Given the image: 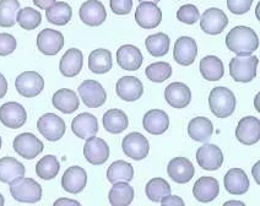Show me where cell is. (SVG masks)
<instances>
[{
    "label": "cell",
    "instance_id": "obj_1",
    "mask_svg": "<svg viewBox=\"0 0 260 206\" xmlns=\"http://www.w3.org/2000/svg\"><path fill=\"white\" fill-rule=\"evenodd\" d=\"M226 46L237 55H252L259 47L258 35L247 26H236L227 35Z\"/></svg>",
    "mask_w": 260,
    "mask_h": 206
},
{
    "label": "cell",
    "instance_id": "obj_2",
    "mask_svg": "<svg viewBox=\"0 0 260 206\" xmlns=\"http://www.w3.org/2000/svg\"><path fill=\"white\" fill-rule=\"evenodd\" d=\"M235 93L230 88L218 86L212 88L209 96V106L212 114L217 118H229L236 110Z\"/></svg>",
    "mask_w": 260,
    "mask_h": 206
},
{
    "label": "cell",
    "instance_id": "obj_3",
    "mask_svg": "<svg viewBox=\"0 0 260 206\" xmlns=\"http://www.w3.org/2000/svg\"><path fill=\"white\" fill-rule=\"evenodd\" d=\"M258 63L254 55H237L230 61V75L237 82H250L256 76Z\"/></svg>",
    "mask_w": 260,
    "mask_h": 206
},
{
    "label": "cell",
    "instance_id": "obj_4",
    "mask_svg": "<svg viewBox=\"0 0 260 206\" xmlns=\"http://www.w3.org/2000/svg\"><path fill=\"white\" fill-rule=\"evenodd\" d=\"M11 196L20 202L35 204L42 199V187L32 178H21L10 183Z\"/></svg>",
    "mask_w": 260,
    "mask_h": 206
},
{
    "label": "cell",
    "instance_id": "obj_5",
    "mask_svg": "<svg viewBox=\"0 0 260 206\" xmlns=\"http://www.w3.org/2000/svg\"><path fill=\"white\" fill-rule=\"evenodd\" d=\"M37 129L48 141H58L65 134V122L54 113L44 114L37 120Z\"/></svg>",
    "mask_w": 260,
    "mask_h": 206
},
{
    "label": "cell",
    "instance_id": "obj_6",
    "mask_svg": "<svg viewBox=\"0 0 260 206\" xmlns=\"http://www.w3.org/2000/svg\"><path fill=\"white\" fill-rule=\"evenodd\" d=\"M79 95L88 108H99L106 103L107 92L99 81L85 80L79 86Z\"/></svg>",
    "mask_w": 260,
    "mask_h": 206
},
{
    "label": "cell",
    "instance_id": "obj_7",
    "mask_svg": "<svg viewBox=\"0 0 260 206\" xmlns=\"http://www.w3.org/2000/svg\"><path fill=\"white\" fill-rule=\"evenodd\" d=\"M14 150L26 160H34L43 151V143L31 132H22L14 139Z\"/></svg>",
    "mask_w": 260,
    "mask_h": 206
},
{
    "label": "cell",
    "instance_id": "obj_8",
    "mask_svg": "<svg viewBox=\"0 0 260 206\" xmlns=\"http://www.w3.org/2000/svg\"><path fill=\"white\" fill-rule=\"evenodd\" d=\"M15 87L21 96L26 97V98H32V97H36L42 92L44 80L42 76L36 72H25L16 78Z\"/></svg>",
    "mask_w": 260,
    "mask_h": 206
},
{
    "label": "cell",
    "instance_id": "obj_9",
    "mask_svg": "<svg viewBox=\"0 0 260 206\" xmlns=\"http://www.w3.org/2000/svg\"><path fill=\"white\" fill-rule=\"evenodd\" d=\"M123 152L135 161H141L147 157L150 150L149 140L140 132H130L123 139Z\"/></svg>",
    "mask_w": 260,
    "mask_h": 206
},
{
    "label": "cell",
    "instance_id": "obj_10",
    "mask_svg": "<svg viewBox=\"0 0 260 206\" xmlns=\"http://www.w3.org/2000/svg\"><path fill=\"white\" fill-rule=\"evenodd\" d=\"M200 27L205 33L216 36L222 33L229 25V19L222 10L217 8H210L200 17Z\"/></svg>",
    "mask_w": 260,
    "mask_h": 206
},
{
    "label": "cell",
    "instance_id": "obj_11",
    "mask_svg": "<svg viewBox=\"0 0 260 206\" xmlns=\"http://www.w3.org/2000/svg\"><path fill=\"white\" fill-rule=\"evenodd\" d=\"M236 138L244 145H254L260 140V120L259 118L249 116L242 118L236 128Z\"/></svg>",
    "mask_w": 260,
    "mask_h": 206
},
{
    "label": "cell",
    "instance_id": "obj_12",
    "mask_svg": "<svg viewBox=\"0 0 260 206\" xmlns=\"http://www.w3.org/2000/svg\"><path fill=\"white\" fill-rule=\"evenodd\" d=\"M27 113L17 102H8L0 107V122L10 129H19L25 125Z\"/></svg>",
    "mask_w": 260,
    "mask_h": 206
},
{
    "label": "cell",
    "instance_id": "obj_13",
    "mask_svg": "<svg viewBox=\"0 0 260 206\" xmlns=\"http://www.w3.org/2000/svg\"><path fill=\"white\" fill-rule=\"evenodd\" d=\"M162 20V11L157 4L151 2L140 3L135 11V21L141 28L151 29L157 27Z\"/></svg>",
    "mask_w": 260,
    "mask_h": 206
},
{
    "label": "cell",
    "instance_id": "obj_14",
    "mask_svg": "<svg viewBox=\"0 0 260 206\" xmlns=\"http://www.w3.org/2000/svg\"><path fill=\"white\" fill-rule=\"evenodd\" d=\"M37 47L44 55H57L64 47V36L57 29L44 28L37 36Z\"/></svg>",
    "mask_w": 260,
    "mask_h": 206
},
{
    "label": "cell",
    "instance_id": "obj_15",
    "mask_svg": "<svg viewBox=\"0 0 260 206\" xmlns=\"http://www.w3.org/2000/svg\"><path fill=\"white\" fill-rule=\"evenodd\" d=\"M79 15L81 21L85 25L91 26V27L102 25L107 19V11H106L105 5L99 0H87V2H85L80 8Z\"/></svg>",
    "mask_w": 260,
    "mask_h": 206
},
{
    "label": "cell",
    "instance_id": "obj_16",
    "mask_svg": "<svg viewBox=\"0 0 260 206\" xmlns=\"http://www.w3.org/2000/svg\"><path fill=\"white\" fill-rule=\"evenodd\" d=\"M84 156L93 166H100V164L106 163L109 158L108 144L101 138H88L84 146Z\"/></svg>",
    "mask_w": 260,
    "mask_h": 206
},
{
    "label": "cell",
    "instance_id": "obj_17",
    "mask_svg": "<svg viewBox=\"0 0 260 206\" xmlns=\"http://www.w3.org/2000/svg\"><path fill=\"white\" fill-rule=\"evenodd\" d=\"M198 55V46L194 38L183 36L176 41L173 58L179 65L188 66L194 63Z\"/></svg>",
    "mask_w": 260,
    "mask_h": 206
},
{
    "label": "cell",
    "instance_id": "obj_18",
    "mask_svg": "<svg viewBox=\"0 0 260 206\" xmlns=\"http://www.w3.org/2000/svg\"><path fill=\"white\" fill-rule=\"evenodd\" d=\"M197 161L203 169L216 170L222 166L223 154L218 146L205 144L198 149Z\"/></svg>",
    "mask_w": 260,
    "mask_h": 206
},
{
    "label": "cell",
    "instance_id": "obj_19",
    "mask_svg": "<svg viewBox=\"0 0 260 206\" xmlns=\"http://www.w3.org/2000/svg\"><path fill=\"white\" fill-rule=\"evenodd\" d=\"M167 173L173 182L178 184H185L191 181L195 169L193 163L188 158L176 157L168 163Z\"/></svg>",
    "mask_w": 260,
    "mask_h": 206
},
{
    "label": "cell",
    "instance_id": "obj_20",
    "mask_svg": "<svg viewBox=\"0 0 260 206\" xmlns=\"http://www.w3.org/2000/svg\"><path fill=\"white\" fill-rule=\"evenodd\" d=\"M165 98L171 107L182 110L191 101V91L183 82H172L165 90Z\"/></svg>",
    "mask_w": 260,
    "mask_h": 206
},
{
    "label": "cell",
    "instance_id": "obj_21",
    "mask_svg": "<svg viewBox=\"0 0 260 206\" xmlns=\"http://www.w3.org/2000/svg\"><path fill=\"white\" fill-rule=\"evenodd\" d=\"M87 183L86 170L79 166L69 167L61 177V187L70 194H79L85 189Z\"/></svg>",
    "mask_w": 260,
    "mask_h": 206
},
{
    "label": "cell",
    "instance_id": "obj_22",
    "mask_svg": "<svg viewBox=\"0 0 260 206\" xmlns=\"http://www.w3.org/2000/svg\"><path fill=\"white\" fill-rule=\"evenodd\" d=\"M116 92L123 101L134 102L140 98L144 93L143 82L135 76H123L116 85Z\"/></svg>",
    "mask_w": 260,
    "mask_h": 206
},
{
    "label": "cell",
    "instance_id": "obj_23",
    "mask_svg": "<svg viewBox=\"0 0 260 206\" xmlns=\"http://www.w3.org/2000/svg\"><path fill=\"white\" fill-rule=\"evenodd\" d=\"M143 54L138 47L132 44L122 46L117 51V63L123 70L128 72H135L143 65Z\"/></svg>",
    "mask_w": 260,
    "mask_h": 206
},
{
    "label": "cell",
    "instance_id": "obj_24",
    "mask_svg": "<svg viewBox=\"0 0 260 206\" xmlns=\"http://www.w3.org/2000/svg\"><path fill=\"white\" fill-rule=\"evenodd\" d=\"M72 130L76 136L80 139H88V138L94 136L99 131V122L97 118L93 114L80 113L73 119L72 123Z\"/></svg>",
    "mask_w": 260,
    "mask_h": 206
},
{
    "label": "cell",
    "instance_id": "obj_25",
    "mask_svg": "<svg viewBox=\"0 0 260 206\" xmlns=\"http://www.w3.org/2000/svg\"><path fill=\"white\" fill-rule=\"evenodd\" d=\"M220 193V185L214 177H202L193 187V195L200 202H210L216 199Z\"/></svg>",
    "mask_w": 260,
    "mask_h": 206
},
{
    "label": "cell",
    "instance_id": "obj_26",
    "mask_svg": "<svg viewBox=\"0 0 260 206\" xmlns=\"http://www.w3.org/2000/svg\"><path fill=\"white\" fill-rule=\"evenodd\" d=\"M224 189L232 195H243L249 189V179L243 169L231 168L223 179Z\"/></svg>",
    "mask_w": 260,
    "mask_h": 206
},
{
    "label": "cell",
    "instance_id": "obj_27",
    "mask_svg": "<svg viewBox=\"0 0 260 206\" xmlns=\"http://www.w3.org/2000/svg\"><path fill=\"white\" fill-rule=\"evenodd\" d=\"M84 64V55L78 48H72L65 52L59 63V70L65 78H74L79 75Z\"/></svg>",
    "mask_w": 260,
    "mask_h": 206
},
{
    "label": "cell",
    "instance_id": "obj_28",
    "mask_svg": "<svg viewBox=\"0 0 260 206\" xmlns=\"http://www.w3.org/2000/svg\"><path fill=\"white\" fill-rule=\"evenodd\" d=\"M25 172V166L16 158L10 156L0 158V182L3 183H14L17 179L23 178Z\"/></svg>",
    "mask_w": 260,
    "mask_h": 206
},
{
    "label": "cell",
    "instance_id": "obj_29",
    "mask_svg": "<svg viewBox=\"0 0 260 206\" xmlns=\"http://www.w3.org/2000/svg\"><path fill=\"white\" fill-rule=\"evenodd\" d=\"M144 129L152 135H162L170 126V118L166 112L161 110H151L147 112L143 119Z\"/></svg>",
    "mask_w": 260,
    "mask_h": 206
},
{
    "label": "cell",
    "instance_id": "obj_30",
    "mask_svg": "<svg viewBox=\"0 0 260 206\" xmlns=\"http://www.w3.org/2000/svg\"><path fill=\"white\" fill-rule=\"evenodd\" d=\"M214 132V125L209 118L197 117L189 122L188 134L191 139L199 143H208Z\"/></svg>",
    "mask_w": 260,
    "mask_h": 206
},
{
    "label": "cell",
    "instance_id": "obj_31",
    "mask_svg": "<svg viewBox=\"0 0 260 206\" xmlns=\"http://www.w3.org/2000/svg\"><path fill=\"white\" fill-rule=\"evenodd\" d=\"M52 103L54 108L63 112L65 114H72L79 108L80 101L79 97L69 88H61L53 95Z\"/></svg>",
    "mask_w": 260,
    "mask_h": 206
},
{
    "label": "cell",
    "instance_id": "obj_32",
    "mask_svg": "<svg viewBox=\"0 0 260 206\" xmlns=\"http://www.w3.org/2000/svg\"><path fill=\"white\" fill-rule=\"evenodd\" d=\"M200 73L208 81H218L223 78L224 67L220 58L215 55H206L200 60Z\"/></svg>",
    "mask_w": 260,
    "mask_h": 206
},
{
    "label": "cell",
    "instance_id": "obj_33",
    "mask_svg": "<svg viewBox=\"0 0 260 206\" xmlns=\"http://www.w3.org/2000/svg\"><path fill=\"white\" fill-rule=\"evenodd\" d=\"M112 53L108 49H94L88 55V69L93 74H106L112 69Z\"/></svg>",
    "mask_w": 260,
    "mask_h": 206
},
{
    "label": "cell",
    "instance_id": "obj_34",
    "mask_svg": "<svg viewBox=\"0 0 260 206\" xmlns=\"http://www.w3.org/2000/svg\"><path fill=\"white\" fill-rule=\"evenodd\" d=\"M134 199V189L128 182H117L111 188L108 194L109 204L112 206H126Z\"/></svg>",
    "mask_w": 260,
    "mask_h": 206
},
{
    "label": "cell",
    "instance_id": "obj_35",
    "mask_svg": "<svg viewBox=\"0 0 260 206\" xmlns=\"http://www.w3.org/2000/svg\"><path fill=\"white\" fill-rule=\"evenodd\" d=\"M129 119L120 110H109L103 116V126L111 134H120L128 128Z\"/></svg>",
    "mask_w": 260,
    "mask_h": 206
},
{
    "label": "cell",
    "instance_id": "obj_36",
    "mask_svg": "<svg viewBox=\"0 0 260 206\" xmlns=\"http://www.w3.org/2000/svg\"><path fill=\"white\" fill-rule=\"evenodd\" d=\"M134 178V168L128 162L118 160L108 167L107 179L109 183L114 184L117 182H129Z\"/></svg>",
    "mask_w": 260,
    "mask_h": 206
},
{
    "label": "cell",
    "instance_id": "obj_37",
    "mask_svg": "<svg viewBox=\"0 0 260 206\" xmlns=\"http://www.w3.org/2000/svg\"><path fill=\"white\" fill-rule=\"evenodd\" d=\"M170 37L164 32L151 35L145 40V47H146L147 52L156 58L164 57L170 51Z\"/></svg>",
    "mask_w": 260,
    "mask_h": 206
},
{
    "label": "cell",
    "instance_id": "obj_38",
    "mask_svg": "<svg viewBox=\"0 0 260 206\" xmlns=\"http://www.w3.org/2000/svg\"><path fill=\"white\" fill-rule=\"evenodd\" d=\"M73 9L68 3L59 2L55 3L53 7H51L48 10H46L47 20L53 25L57 26H64L72 20Z\"/></svg>",
    "mask_w": 260,
    "mask_h": 206
},
{
    "label": "cell",
    "instance_id": "obj_39",
    "mask_svg": "<svg viewBox=\"0 0 260 206\" xmlns=\"http://www.w3.org/2000/svg\"><path fill=\"white\" fill-rule=\"evenodd\" d=\"M59 170H60V163H59L58 158L53 155L44 156L36 164L37 176L44 179V181L55 178L58 176Z\"/></svg>",
    "mask_w": 260,
    "mask_h": 206
},
{
    "label": "cell",
    "instance_id": "obj_40",
    "mask_svg": "<svg viewBox=\"0 0 260 206\" xmlns=\"http://www.w3.org/2000/svg\"><path fill=\"white\" fill-rule=\"evenodd\" d=\"M19 10V0H0V27H13Z\"/></svg>",
    "mask_w": 260,
    "mask_h": 206
},
{
    "label": "cell",
    "instance_id": "obj_41",
    "mask_svg": "<svg viewBox=\"0 0 260 206\" xmlns=\"http://www.w3.org/2000/svg\"><path fill=\"white\" fill-rule=\"evenodd\" d=\"M146 196L153 202H159L171 194V185L164 178H152L145 188Z\"/></svg>",
    "mask_w": 260,
    "mask_h": 206
},
{
    "label": "cell",
    "instance_id": "obj_42",
    "mask_svg": "<svg viewBox=\"0 0 260 206\" xmlns=\"http://www.w3.org/2000/svg\"><path fill=\"white\" fill-rule=\"evenodd\" d=\"M16 22L23 29L32 31V29L37 28L42 23V15L40 14L38 10H35V9L28 7L20 9L16 16Z\"/></svg>",
    "mask_w": 260,
    "mask_h": 206
},
{
    "label": "cell",
    "instance_id": "obj_43",
    "mask_svg": "<svg viewBox=\"0 0 260 206\" xmlns=\"http://www.w3.org/2000/svg\"><path fill=\"white\" fill-rule=\"evenodd\" d=\"M147 79L152 82H164L172 75V66L166 61H157V63L150 64L145 69Z\"/></svg>",
    "mask_w": 260,
    "mask_h": 206
},
{
    "label": "cell",
    "instance_id": "obj_44",
    "mask_svg": "<svg viewBox=\"0 0 260 206\" xmlns=\"http://www.w3.org/2000/svg\"><path fill=\"white\" fill-rule=\"evenodd\" d=\"M177 19L183 23H187V25H194L200 19V13L193 4L183 5L177 11Z\"/></svg>",
    "mask_w": 260,
    "mask_h": 206
},
{
    "label": "cell",
    "instance_id": "obj_45",
    "mask_svg": "<svg viewBox=\"0 0 260 206\" xmlns=\"http://www.w3.org/2000/svg\"><path fill=\"white\" fill-rule=\"evenodd\" d=\"M16 40L10 33H0V57H7L16 49Z\"/></svg>",
    "mask_w": 260,
    "mask_h": 206
},
{
    "label": "cell",
    "instance_id": "obj_46",
    "mask_svg": "<svg viewBox=\"0 0 260 206\" xmlns=\"http://www.w3.org/2000/svg\"><path fill=\"white\" fill-rule=\"evenodd\" d=\"M253 0H227V8L232 14L243 15L250 10Z\"/></svg>",
    "mask_w": 260,
    "mask_h": 206
},
{
    "label": "cell",
    "instance_id": "obj_47",
    "mask_svg": "<svg viewBox=\"0 0 260 206\" xmlns=\"http://www.w3.org/2000/svg\"><path fill=\"white\" fill-rule=\"evenodd\" d=\"M109 7L116 15H128L133 9V0H111Z\"/></svg>",
    "mask_w": 260,
    "mask_h": 206
},
{
    "label": "cell",
    "instance_id": "obj_48",
    "mask_svg": "<svg viewBox=\"0 0 260 206\" xmlns=\"http://www.w3.org/2000/svg\"><path fill=\"white\" fill-rule=\"evenodd\" d=\"M161 202L162 205L164 206H170V205H181V206H184V201H183V200L179 198V196H177V195H167L166 198H164L161 200Z\"/></svg>",
    "mask_w": 260,
    "mask_h": 206
},
{
    "label": "cell",
    "instance_id": "obj_49",
    "mask_svg": "<svg viewBox=\"0 0 260 206\" xmlns=\"http://www.w3.org/2000/svg\"><path fill=\"white\" fill-rule=\"evenodd\" d=\"M55 3H57V0H34V4L42 10H48Z\"/></svg>",
    "mask_w": 260,
    "mask_h": 206
},
{
    "label": "cell",
    "instance_id": "obj_50",
    "mask_svg": "<svg viewBox=\"0 0 260 206\" xmlns=\"http://www.w3.org/2000/svg\"><path fill=\"white\" fill-rule=\"evenodd\" d=\"M8 92V81L3 74H0V99L3 98Z\"/></svg>",
    "mask_w": 260,
    "mask_h": 206
},
{
    "label": "cell",
    "instance_id": "obj_51",
    "mask_svg": "<svg viewBox=\"0 0 260 206\" xmlns=\"http://www.w3.org/2000/svg\"><path fill=\"white\" fill-rule=\"evenodd\" d=\"M61 205H75V206H80V202L76 201V200H72V199H59L54 202V206H61Z\"/></svg>",
    "mask_w": 260,
    "mask_h": 206
},
{
    "label": "cell",
    "instance_id": "obj_52",
    "mask_svg": "<svg viewBox=\"0 0 260 206\" xmlns=\"http://www.w3.org/2000/svg\"><path fill=\"white\" fill-rule=\"evenodd\" d=\"M259 164H260V162H256V163L254 164V167H253V176H254V179H255L256 184L260 183V181H259Z\"/></svg>",
    "mask_w": 260,
    "mask_h": 206
},
{
    "label": "cell",
    "instance_id": "obj_53",
    "mask_svg": "<svg viewBox=\"0 0 260 206\" xmlns=\"http://www.w3.org/2000/svg\"><path fill=\"white\" fill-rule=\"evenodd\" d=\"M224 205H244V202L242 201H235V200H232V201H226L224 202Z\"/></svg>",
    "mask_w": 260,
    "mask_h": 206
},
{
    "label": "cell",
    "instance_id": "obj_54",
    "mask_svg": "<svg viewBox=\"0 0 260 206\" xmlns=\"http://www.w3.org/2000/svg\"><path fill=\"white\" fill-rule=\"evenodd\" d=\"M4 204H5V199H4V196L0 194V206H3Z\"/></svg>",
    "mask_w": 260,
    "mask_h": 206
},
{
    "label": "cell",
    "instance_id": "obj_55",
    "mask_svg": "<svg viewBox=\"0 0 260 206\" xmlns=\"http://www.w3.org/2000/svg\"><path fill=\"white\" fill-rule=\"evenodd\" d=\"M139 2H140V3H143V2H151V3H155V4H157L159 0H139Z\"/></svg>",
    "mask_w": 260,
    "mask_h": 206
},
{
    "label": "cell",
    "instance_id": "obj_56",
    "mask_svg": "<svg viewBox=\"0 0 260 206\" xmlns=\"http://www.w3.org/2000/svg\"><path fill=\"white\" fill-rule=\"evenodd\" d=\"M0 149H2V138H0Z\"/></svg>",
    "mask_w": 260,
    "mask_h": 206
}]
</instances>
